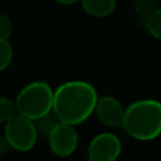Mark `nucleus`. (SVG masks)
I'll list each match as a JSON object with an SVG mask.
<instances>
[{
	"mask_svg": "<svg viewBox=\"0 0 161 161\" xmlns=\"http://www.w3.org/2000/svg\"><path fill=\"white\" fill-rule=\"evenodd\" d=\"M97 91L86 80H67L53 92L52 111L57 118L72 126L83 123L94 111Z\"/></svg>",
	"mask_w": 161,
	"mask_h": 161,
	"instance_id": "nucleus-1",
	"label": "nucleus"
},
{
	"mask_svg": "<svg viewBox=\"0 0 161 161\" xmlns=\"http://www.w3.org/2000/svg\"><path fill=\"white\" fill-rule=\"evenodd\" d=\"M125 132L138 141H152L161 135V102L138 99L125 108L121 126Z\"/></svg>",
	"mask_w": 161,
	"mask_h": 161,
	"instance_id": "nucleus-2",
	"label": "nucleus"
},
{
	"mask_svg": "<svg viewBox=\"0 0 161 161\" xmlns=\"http://www.w3.org/2000/svg\"><path fill=\"white\" fill-rule=\"evenodd\" d=\"M53 92L54 89L44 80L25 84L14 99L16 113L33 121L49 113L53 106Z\"/></svg>",
	"mask_w": 161,
	"mask_h": 161,
	"instance_id": "nucleus-3",
	"label": "nucleus"
},
{
	"mask_svg": "<svg viewBox=\"0 0 161 161\" xmlns=\"http://www.w3.org/2000/svg\"><path fill=\"white\" fill-rule=\"evenodd\" d=\"M4 137L10 148L28 152L35 146L38 132L33 119L15 113L4 123Z\"/></svg>",
	"mask_w": 161,
	"mask_h": 161,
	"instance_id": "nucleus-4",
	"label": "nucleus"
},
{
	"mask_svg": "<svg viewBox=\"0 0 161 161\" xmlns=\"http://www.w3.org/2000/svg\"><path fill=\"white\" fill-rule=\"evenodd\" d=\"M122 151L119 138L111 132L96 135L87 147L88 161H116Z\"/></svg>",
	"mask_w": 161,
	"mask_h": 161,
	"instance_id": "nucleus-5",
	"label": "nucleus"
},
{
	"mask_svg": "<svg viewBox=\"0 0 161 161\" xmlns=\"http://www.w3.org/2000/svg\"><path fill=\"white\" fill-rule=\"evenodd\" d=\"M78 132L75 126L59 122L48 135V143L50 151L59 157H68L78 147Z\"/></svg>",
	"mask_w": 161,
	"mask_h": 161,
	"instance_id": "nucleus-6",
	"label": "nucleus"
},
{
	"mask_svg": "<svg viewBox=\"0 0 161 161\" xmlns=\"http://www.w3.org/2000/svg\"><path fill=\"white\" fill-rule=\"evenodd\" d=\"M98 119L107 127L118 128L122 126L125 107L113 96H103L97 98L94 111Z\"/></svg>",
	"mask_w": 161,
	"mask_h": 161,
	"instance_id": "nucleus-7",
	"label": "nucleus"
},
{
	"mask_svg": "<svg viewBox=\"0 0 161 161\" xmlns=\"http://www.w3.org/2000/svg\"><path fill=\"white\" fill-rule=\"evenodd\" d=\"M82 9L93 18L109 16L117 5L116 0H80Z\"/></svg>",
	"mask_w": 161,
	"mask_h": 161,
	"instance_id": "nucleus-8",
	"label": "nucleus"
},
{
	"mask_svg": "<svg viewBox=\"0 0 161 161\" xmlns=\"http://www.w3.org/2000/svg\"><path fill=\"white\" fill-rule=\"evenodd\" d=\"M142 25L152 38L161 40V8H157L150 15L143 18Z\"/></svg>",
	"mask_w": 161,
	"mask_h": 161,
	"instance_id": "nucleus-9",
	"label": "nucleus"
},
{
	"mask_svg": "<svg viewBox=\"0 0 161 161\" xmlns=\"http://www.w3.org/2000/svg\"><path fill=\"white\" fill-rule=\"evenodd\" d=\"M59 122H60V121L57 118V116L53 113V111H50L49 113H47V114L39 117L38 119L34 121V125H35L38 136L48 137V135L52 132V130H53Z\"/></svg>",
	"mask_w": 161,
	"mask_h": 161,
	"instance_id": "nucleus-10",
	"label": "nucleus"
},
{
	"mask_svg": "<svg viewBox=\"0 0 161 161\" xmlns=\"http://www.w3.org/2000/svg\"><path fill=\"white\" fill-rule=\"evenodd\" d=\"M132 5L136 14L143 19L158 8V0H132Z\"/></svg>",
	"mask_w": 161,
	"mask_h": 161,
	"instance_id": "nucleus-11",
	"label": "nucleus"
},
{
	"mask_svg": "<svg viewBox=\"0 0 161 161\" xmlns=\"http://www.w3.org/2000/svg\"><path fill=\"white\" fill-rule=\"evenodd\" d=\"M14 57L13 47L9 42V39H0V72L5 70Z\"/></svg>",
	"mask_w": 161,
	"mask_h": 161,
	"instance_id": "nucleus-12",
	"label": "nucleus"
},
{
	"mask_svg": "<svg viewBox=\"0 0 161 161\" xmlns=\"http://www.w3.org/2000/svg\"><path fill=\"white\" fill-rule=\"evenodd\" d=\"M15 113L16 109L14 99L9 97H0V123H5Z\"/></svg>",
	"mask_w": 161,
	"mask_h": 161,
	"instance_id": "nucleus-13",
	"label": "nucleus"
},
{
	"mask_svg": "<svg viewBox=\"0 0 161 161\" xmlns=\"http://www.w3.org/2000/svg\"><path fill=\"white\" fill-rule=\"evenodd\" d=\"M14 25L11 19L6 15L0 13V39H9L13 34Z\"/></svg>",
	"mask_w": 161,
	"mask_h": 161,
	"instance_id": "nucleus-14",
	"label": "nucleus"
},
{
	"mask_svg": "<svg viewBox=\"0 0 161 161\" xmlns=\"http://www.w3.org/2000/svg\"><path fill=\"white\" fill-rule=\"evenodd\" d=\"M9 148H10V146H9V143L6 142L5 137L0 135V156H1V155H4Z\"/></svg>",
	"mask_w": 161,
	"mask_h": 161,
	"instance_id": "nucleus-15",
	"label": "nucleus"
},
{
	"mask_svg": "<svg viewBox=\"0 0 161 161\" xmlns=\"http://www.w3.org/2000/svg\"><path fill=\"white\" fill-rule=\"evenodd\" d=\"M57 4L59 5H64V6H70V5H74L77 3H79L80 0H54Z\"/></svg>",
	"mask_w": 161,
	"mask_h": 161,
	"instance_id": "nucleus-16",
	"label": "nucleus"
}]
</instances>
